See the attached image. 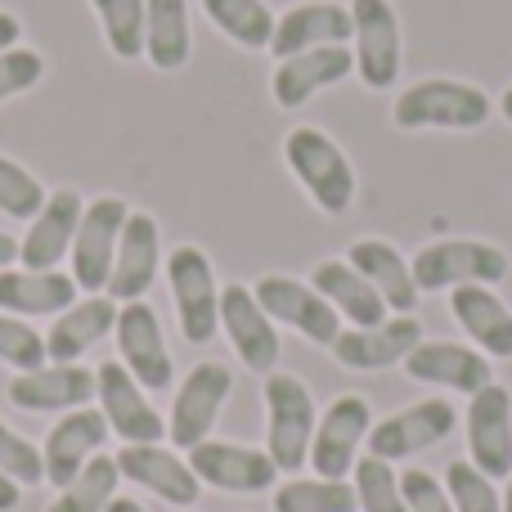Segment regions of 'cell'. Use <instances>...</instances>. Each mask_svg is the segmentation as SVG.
I'll return each mask as SVG.
<instances>
[{"label": "cell", "instance_id": "obj_30", "mask_svg": "<svg viewBox=\"0 0 512 512\" xmlns=\"http://www.w3.org/2000/svg\"><path fill=\"white\" fill-rule=\"evenodd\" d=\"M310 283L324 292L328 306H333L337 315L351 319V328H373L391 315L387 301L373 292V283L364 279L351 261H319L315 274H310Z\"/></svg>", "mask_w": 512, "mask_h": 512}, {"label": "cell", "instance_id": "obj_45", "mask_svg": "<svg viewBox=\"0 0 512 512\" xmlns=\"http://www.w3.org/2000/svg\"><path fill=\"white\" fill-rule=\"evenodd\" d=\"M18 265V239H9V234H0V274L14 270Z\"/></svg>", "mask_w": 512, "mask_h": 512}, {"label": "cell", "instance_id": "obj_39", "mask_svg": "<svg viewBox=\"0 0 512 512\" xmlns=\"http://www.w3.org/2000/svg\"><path fill=\"white\" fill-rule=\"evenodd\" d=\"M0 364H9V369H18V373H32V369H41V364H50L45 337L36 333L27 319L5 315V310H0Z\"/></svg>", "mask_w": 512, "mask_h": 512}, {"label": "cell", "instance_id": "obj_9", "mask_svg": "<svg viewBox=\"0 0 512 512\" xmlns=\"http://www.w3.org/2000/svg\"><path fill=\"white\" fill-rule=\"evenodd\" d=\"M234 391V373L216 360H203L185 373L176 400H171V418H167V436L180 450H194V445L212 441V427L221 418L225 400Z\"/></svg>", "mask_w": 512, "mask_h": 512}, {"label": "cell", "instance_id": "obj_18", "mask_svg": "<svg viewBox=\"0 0 512 512\" xmlns=\"http://www.w3.org/2000/svg\"><path fill=\"white\" fill-rule=\"evenodd\" d=\"M81 212H86V198L77 189H54L41 212L27 221V234L18 239V265H27V270H59L72 252V239H77Z\"/></svg>", "mask_w": 512, "mask_h": 512}, {"label": "cell", "instance_id": "obj_34", "mask_svg": "<svg viewBox=\"0 0 512 512\" xmlns=\"http://www.w3.org/2000/svg\"><path fill=\"white\" fill-rule=\"evenodd\" d=\"M360 499H355L351 481H328V477H292L288 486L274 490V512H355Z\"/></svg>", "mask_w": 512, "mask_h": 512}, {"label": "cell", "instance_id": "obj_24", "mask_svg": "<svg viewBox=\"0 0 512 512\" xmlns=\"http://www.w3.org/2000/svg\"><path fill=\"white\" fill-rule=\"evenodd\" d=\"M117 472L131 486H144L162 504H176V508L198 504V495H203V481L194 477V468L180 454L162 450V445H122L117 450Z\"/></svg>", "mask_w": 512, "mask_h": 512}, {"label": "cell", "instance_id": "obj_33", "mask_svg": "<svg viewBox=\"0 0 512 512\" xmlns=\"http://www.w3.org/2000/svg\"><path fill=\"white\" fill-rule=\"evenodd\" d=\"M117 481H122L117 459L95 454V459L77 472V481H72V486H63L59 499H54L45 512H108V504L117 499Z\"/></svg>", "mask_w": 512, "mask_h": 512}, {"label": "cell", "instance_id": "obj_37", "mask_svg": "<svg viewBox=\"0 0 512 512\" xmlns=\"http://www.w3.org/2000/svg\"><path fill=\"white\" fill-rule=\"evenodd\" d=\"M45 198H50L45 185L23 167V162L0 153V212L14 216V221H32V216L45 207Z\"/></svg>", "mask_w": 512, "mask_h": 512}, {"label": "cell", "instance_id": "obj_32", "mask_svg": "<svg viewBox=\"0 0 512 512\" xmlns=\"http://www.w3.org/2000/svg\"><path fill=\"white\" fill-rule=\"evenodd\" d=\"M203 14L221 36H230L243 50H270L274 41V9L265 0H203Z\"/></svg>", "mask_w": 512, "mask_h": 512}, {"label": "cell", "instance_id": "obj_13", "mask_svg": "<svg viewBox=\"0 0 512 512\" xmlns=\"http://www.w3.org/2000/svg\"><path fill=\"white\" fill-rule=\"evenodd\" d=\"M459 423V409L450 400H418V405L400 409V414H387L382 423H373L369 432V454L382 463H400L414 459V454L441 445L445 436Z\"/></svg>", "mask_w": 512, "mask_h": 512}, {"label": "cell", "instance_id": "obj_29", "mask_svg": "<svg viewBox=\"0 0 512 512\" xmlns=\"http://www.w3.org/2000/svg\"><path fill=\"white\" fill-rule=\"evenodd\" d=\"M450 310L481 355H512V310L495 288H481V283L454 288Z\"/></svg>", "mask_w": 512, "mask_h": 512}, {"label": "cell", "instance_id": "obj_36", "mask_svg": "<svg viewBox=\"0 0 512 512\" xmlns=\"http://www.w3.org/2000/svg\"><path fill=\"white\" fill-rule=\"evenodd\" d=\"M351 477H355L351 486H355V499H360V512H409L405 495H400V477L391 463L364 454Z\"/></svg>", "mask_w": 512, "mask_h": 512}, {"label": "cell", "instance_id": "obj_44", "mask_svg": "<svg viewBox=\"0 0 512 512\" xmlns=\"http://www.w3.org/2000/svg\"><path fill=\"white\" fill-rule=\"evenodd\" d=\"M18 499H23V486H18V481H9L5 472H0V512H14Z\"/></svg>", "mask_w": 512, "mask_h": 512}, {"label": "cell", "instance_id": "obj_4", "mask_svg": "<svg viewBox=\"0 0 512 512\" xmlns=\"http://www.w3.org/2000/svg\"><path fill=\"white\" fill-rule=\"evenodd\" d=\"M167 283L171 301H176V319L185 342L207 346L221 333V283H216V265L198 243H180L167 256Z\"/></svg>", "mask_w": 512, "mask_h": 512}, {"label": "cell", "instance_id": "obj_21", "mask_svg": "<svg viewBox=\"0 0 512 512\" xmlns=\"http://www.w3.org/2000/svg\"><path fill=\"white\" fill-rule=\"evenodd\" d=\"M324 45H351V5H337V0H301V5L283 9V14L274 18V41H270L274 59L324 50Z\"/></svg>", "mask_w": 512, "mask_h": 512}, {"label": "cell", "instance_id": "obj_23", "mask_svg": "<svg viewBox=\"0 0 512 512\" xmlns=\"http://www.w3.org/2000/svg\"><path fill=\"white\" fill-rule=\"evenodd\" d=\"M405 373L414 382L463 391V396H477L481 387L495 382L490 355H481L477 346H463V342H418L414 351L405 355Z\"/></svg>", "mask_w": 512, "mask_h": 512}, {"label": "cell", "instance_id": "obj_14", "mask_svg": "<svg viewBox=\"0 0 512 512\" xmlns=\"http://www.w3.org/2000/svg\"><path fill=\"white\" fill-rule=\"evenodd\" d=\"M158 270H162V230H158V221H153V212H135L131 207L104 292L117 301V306L144 301L153 288V279H158Z\"/></svg>", "mask_w": 512, "mask_h": 512}, {"label": "cell", "instance_id": "obj_48", "mask_svg": "<svg viewBox=\"0 0 512 512\" xmlns=\"http://www.w3.org/2000/svg\"><path fill=\"white\" fill-rule=\"evenodd\" d=\"M504 512H512V477H508V490H504Z\"/></svg>", "mask_w": 512, "mask_h": 512}, {"label": "cell", "instance_id": "obj_25", "mask_svg": "<svg viewBox=\"0 0 512 512\" xmlns=\"http://www.w3.org/2000/svg\"><path fill=\"white\" fill-rule=\"evenodd\" d=\"M9 400L27 414H54V409H81L95 400V369L86 364H41L9 382Z\"/></svg>", "mask_w": 512, "mask_h": 512}, {"label": "cell", "instance_id": "obj_28", "mask_svg": "<svg viewBox=\"0 0 512 512\" xmlns=\"http://www.w3.org/2000/svg\"><path fill=\"white\" fill-rule=\"evenodd\" d=\"M346 261L373 283V292L387 301V310H396V315H414L418 283H414L409 261L400 256V248H391L387 239H355L351 248H346Z\"/></svg>", "mask_w": 512, "mask_h": 512}, {"label": "cell", "instance_id": "obj_42", "mask_svg": "<svg viewBox=\"0 0 512 512\" xmlns=\"http://www.w3.org/2000/svg\"><path fill=\"white\" fill-rule=\"evenodd\" d=\"M400 495H405V508L409 512H454L450 504V490L423 468H409L400 472Z\"/></svg>", "mask_w": 512, "mask_h": 512}, {"label": "cell", "instance_id": "obj_11", "mask_svg": "<svg viewBox=\"0 0 512 512\" xmlns=\"http://www.w3.org/2000/svg\"><path fill=\"white\" fill-rule=\"evenodd\" d=\"M95 400L108 432L122 436L126 445H158L167 436L162 414L149 405V391L122 369V360H104L95 369Z\"/></svg>", "mask_w": 512, "mask_h": 512}, {"label": "cell", "instance_id": "obj_31", "mask_svg": "<svg viewBox=\"0 0 512 512\" xmlns=\"http://www.w3.org/2000/svg\"><path fill=\"white\" fill-rule=\"evenodd\" d=\"M144 54L158 72H180L194 54V27H189L185 0H149L144 5Z\"/></svg>", "mask_w": 512, "mask_h": 512}, {"label": "cell", "instance_id": "obj_17", "mask_svg": "<svg viewBox=\"0 0 512 512\" xmlns=\"http://www.w3.org/2000/svg\"><path fill=\"white\" fill-rule=\"evenodd\" d=\"M468 454L490 481L512 477V396L499 382L481 387L468 405Z\"/></svg>", "mask_w": 512, "mask_h": 512}, {"label": "cell", "instance_id": "obj_3", "mask_svg": "<svg viewBox=\"0 0 512 512\" xmlns=\"http://www.w3.org/2000/svg\"><path fill=\"white\" fill-rule=\"evenodd\" d=\"M319 409L310 400V387L292 373H265V454L279 472H297L310 463Z\"/></svg>", "mask_w": 512, "mask_h": 512}, {"label": "cell", "instance_id": "obj_38", "mask_svg": "<svg viewBox=\"0 0 512 512\" xmlns=\"http://www.w3.org/2000/svg\"><path fill=\"white\" fill-rule=\"evenodd\" d=\"M445 490H450L454 512H504V495L495 490V481L468 459L445 468Z\"/></svg>", "mask_w": 512, "mask_h": 512}, {"label": "cell", "instance_id": "obj_27", "mask_svg": "<svg viewBox=\"0 0 512 512\" xmlns=\"http://www.w3.org/2000/svg\"><path fill=\"white\" fill-rule=\"evenodd\" d=\"M77 301V279L63 270H14L0 274V310L18 319H41V315H63Z\"/></svg>", "mask_w": 512, "mask_h": 512}, {"label": "cell", "instance_id": "obj_10", "mask_svg": "<svg viewBox=\"0 0 512 512\" xmlns=\"http://www.w3.org/2000/svg\"><path fill=\"white\" fill-rule=\"evenodd\" d=\"M373 432V409L364 396H337L319 414L315 441H310V468L328 481H346L360 463V445Z\"/></svg>", "mask_w": 512, "mask_h": 512}, {"label": "cell", "instance_id": "obj_46", "mask_svg": "<svg viewBox=\"0 0 512 512\" xmlns=\"http://www.w3.org/2000/svg\"><path fill=\"white\" fill-rule=\"evenodd\" d=\"M108 512H144V504H135V499H122V495H117L113 504H108Z\"/></svg>", "mask_w": 512, "mask_h": 512}, {"label": "cell", "instance_id": "obj_26", "mask_svg": "<svg viewBox=\"0 0 512 512\" xmlns=\"http://www.w3.org/2000/svg\"><path fill=\"white\" fill-rule=\"evenodd\" d=\"M117 328V301L108 292H90V297L72 301L63 315H54L50 333H45V351L54 364H81L90 346H99Z\"/></svg>", "mask_w": 512, "mask_h": 512}, {"label": "cell", "instance_id": "obj_1", "mask_svg": "<svg viewBox=\"0 0 512 512\" xmlns=\"http://www.w3.org/2000/svg\"><path fill=\"white\" fill-rule=\"evenodd\" d=\"M495 113V99L459 77H427L400 90L391 122L400 131H481Z\"/></svg>", "mask_w": 512, "mask_h": 512}, {"label": "cell", "instance_id": "obj_47", "mask_svg": "<svg viewBox=\"0 0 512 512\" xmlns=\"http://www.w3.org/2000/svg\"><path fill=\"white\" fill-rule=\"evenodd\" d=\"M499 113H504V117H508V122H512V86L504 90V95H499Z\"/></svg>", "mask_w": 512, "mask_h": 512}, {"label": "cell", "instance_id": "obj_22", "mask_svg": "<svg viewBox=\"0 0 512 512\" xmlns=\"http://www.w3.org/2000/svg\"><path fill=\"white\" fill-rule=\"evenodd\" d=\"M108 441V423L99 409L81 405V409H68V414L59 418V423L50 427V436H45V481L50 486H72L77 481V472L86 468L90 459H95L99 450H104Z\"/></svg>", "mask_w": 512, "mask_h": 512}, {"label": "cell", "instance_id": "obj_43", "mask_svg": "<svg viewBox=\"0 0 512 512\" xmlns=\"http://www.w3.org/2000/svg\"><path fill=\"white\" fill-rule=\"evenodd\" d=\"M23 41V23H18V14H9V9H0V54L14 50V45Z\"/></svg>", "mask_w": 512, "mask_h": 512}, {"label": "cell", "instance_id": "obj_41", "mask_svg": "<svg viewBox=\"0 0 512 512\" xmlns=\"http://www.w3.org/2000/svg\"><path fill=\"white\" fill-rule=\"evenodd\" d=\"M41 77H45V59L36 50H23V45L5 50L0 54V104L14 95H27Z\"/></svg>", "mask_w": 512, "mask_h": 512}, {"label": "cell", "instance_id": "obj_16", "mask_svg": "<svg viewBox=\"0 0 512 512\" xmlns=\"http://www.w3.org/2000/svg\"><path fill=\"white\" fill-rule=\"evenodd\" d=\"M423 342V324L414 315H396V319H382L373 328H342L337 342L328 351L337 355L342 369L355 373H382V369H396L405 364V355Z\"/></svg>", "mask_w": 512, "mask_h": 512}, {"label": "cell", "instance_id": "obj_2", "mask_svg": "<svg viewBox=\"0 0 512 512\" xmlns=\"http://www.w3.org/2000/svg\"><path fill=\"white\" fill-rule=\"evenodd\" d=\"M283 162L297 176V185L310 194V203L328 216H346L355 207V167L342 149L333 144V135L319 126H292L283 135Z\"/></svg>", "mask_w": 512, "mask_h": 512}, {"label": "cell", "instance_id": "obj_40", "mask_svg": "<svg viewBox=\"0 0 512 512\" xmlns=\"http://www.w3.org/2000/svg\"><path fill=\"white\" fill-rule=\"evenodd\" d=\"M0 472H5L9 481H18V486H36V481H45L41 450H36L32 441H23L5 418H0Z\"/></svg>", "mask_w": 512, "mask_h": 512}, {"label": "cell", "instance_id": "obj_6", "mask_svg": "<svg viewBox=\"0 0 512 512\" xmlns=\"http://www.w3.org/2000/svg\"><path fill=\"white\" fill-rule=\"evenodd\" d=\"M351 54L355 77L369 90H391L400 81V14L391 0H351Z\"/></svg>", "mask_w": 512, "mask_h": 512}, {"label": "cell", "instance_id": "obj_35", "mask_svg": "<svg viewBox=\"0 0 512 512\" xmlns=\"http://www.w3.org/2000/svg\"><path fill=\"white\" fill-rule=\"evenodd\" d=\"M144 5L149 0H90L104 27V45L117 59H144Z\"/></svg>", "mask_w": 512, "mask_h": 512}, {"label": "cell", "instance_id": "obj_15", "mask_svg": "<svg viewBox=\"0 0 512 512\" xmlns=\"http://www.w3.org/2000/svg\"><path fill=\"white\" fill-rule=\"evenodd\" d=\"M221 328H225V337H230L234 355H239L252 373H274L279 351H283L279 324L261 310V301H256V292L248 283L221 288Z\"/></svg>", "mask_w": 512, "mask_h": 512}, {"label": "cell", "instance_id": "obj_12", "mask_svg": "<svg viewBox=\"0 0 512 512\" xmlns=\"http://www.w3.org/2000/svg\"><path fill=\"white\" fill-rule=\"evenodd\" d=\"M117 355H122V369L140 382L144 391H167L176 382V364H171L167 337H162L158 310L149 301H126L117 306Z\"/></svg>", "mask_w": 512, "mask_h": 512}, {"label": "cell", "instance_id": "obj_5", "mask_svg": "<svg viewBox=\"0 0 512 512\" xmlns=\"http://www.w3.org/2000/svg\"><path fill=\"white\" fill-rule=\"evenodd\" d=\"M418 292H454L468 283H499L508 274V252L486 239H436L409 261Z\"/></svg>", "mask_w": 512, "mask_h": 512}, {"label": "cell", "instance_id": "obj_19", "mask_svg": "<svg viewBox=\"0 0 512 512\" xmlns=\"http://www.w3.org/2000/svg\"><path fill=\"white\" fill-rule=\"evenodd\" d=\"M189 468L203 486L230 490V495H261V490L274 486L279 468L265 450H252V445H234V441H203L189 450Z\"/></svg>", "mask_w": 512, "mask_h": 512}, {"label": "cell", "instance_id": "obj_20", "mask_svg": "<svg viewBox=\"0 0 512 512\" xmlns=\"http://www.w3.org/2000/svg\"><path fill=\"white\" fill-rule=\"evenodd\" d=\"M355 72V54L351 45H324V50H306V54H288L274 63L270 77V95L279 108H301L319 95V90L337 86Z\"/></svg>", "mask_w": 512, "mask_h": 512}, {"label": "cell", "instance_id": "obj_7", "mask_svg": "<svg viewBox=\"0 0 512 512\" xmlns=\"http://www.w3.org/2000/svg\"><path fill=\"white\" fill-rule=\"evenodd\" d=\"M126 216H131V203L117 194H99L86 203L77 225V239H72V279H77L81 292H104L108 288V270H113L117 243H122Z\"/></svg>", "mask_w": 512, "mask_h": 512}, {"label": "cell", "instance_id": "obj_8", "mask_svg": "<svg viewBox=\"0 0 512 512\" xmlns=\"http://www.w3.org/2000/svg\"><path fill=\"white\" fill-rule=\"evenodd\" d=\"M256 301L274 324H288L315 346H333L342 333V315L328 306V297L310 279H292V274H265L256 279Z\"/></svg>", "mask_w": 512, "mask_h": 512}]
</instances>
